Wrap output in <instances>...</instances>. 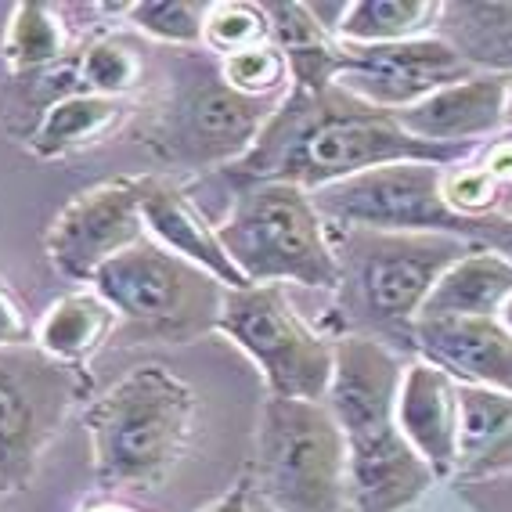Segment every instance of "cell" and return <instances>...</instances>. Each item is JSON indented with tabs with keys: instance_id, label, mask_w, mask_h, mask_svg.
<instances>
[{
	"instance_id": "26",
	"label": "cell",
	"mask_w": 512,
	"mask_h": 512,
	"mask_svg": "<svg viewBox=\"0 0 512 512\" xmlns=\"http://www.w3.org/2000/svg\"><path fill=\"white\" fill-rule=\"evenodd\" d=\"M145 80V55L130 37H94L76 55L80 94L101 98H130Z\"/></svg>"
},
{
	"instance_id": "3",
	"label": "cell",
	"mask_w": 512,
	"mask_h": 512,
	"mask_svg": "<svg viewBox=\"0 0 512 512\" xmlns=\"http://www.w3.org/2000/svg\"><path fill=\"white\" fill-rule=\"evenodd\" d=\"M94 480L109 494H152L174 476L195 433L192 386L163 365L130 368L83 408Z\"/></svg>"
},
{
	"instance_id": "13",
	"label": "cell",
	"mask_w": 512,
	"mask_h": 512,
	"mask_svg": "<svg viewBox=\"0 0 512 512\" xmlns=\"http://www.w3.org/2000/svg\"><path fill=\"white\" fill-rule=\"evenodd\" d=\"M343 44V40H339ZM476 69L444 37H419L404 44H343L336 87L372 109L404 112L437 94L440 87L473 76Z\"/></svg>"
},
{
	"instance_id": "8",
	"label": "cell",
	"mask_w": 512,
	"mask_h": 512,
	"mask_svg": "<svg viewBox=\"0 0 512 512\" xmlns=\"http://www.w3.org/2000/svg\"><path fill=\"white\" fill-rule=\"evenodd\" d=\"M444 166L390 163L311 195L325 228L390 231V235H451L512 260L509 220H466L448 210L440 192Z\"/></svg>"
},
{
	"instance_id": "5",
	"label": "cell",
	"mask_w": 512,
	"mask_h": 512,
	"mask_svg": "<svg viewBox=\"0 0 512 512\" xmlns=\"http://www.w3.org/2000/svg\"><path fill=\"white\" fill-rule=\"evenodd\" d=\"M278 101H253L235 94L220 76V58L174 51L166 94L145 130L152 156L177 170H228L256 145Z\"/></svg>"
},
{
	"instance_id": "11",
	"label": "cell",
	"mask_w": 512,
	"mask_h": 512,
	"mask_svg": "<svg viewBox=\"0 0 512 512\" xmlns=\"http://www.w3.org/2000/svg\"><path fill=\"white\" fill-rule=\"evenodd\" d=\"M87 368L37 347L0 350V494L26 491L65 419L91 397Z\"/></svg>"
},
{
	"instance_id": "19",
	"label": "cell",
	"mask_w": 512,
	"mask_h": 512,
	"mask_svg": "<svg viewBox=\"0 0 512 512\" xmlns=\"http://www.w3.org/2000/svg\"><path fill=\"white\" fill-rule=\"evenodd\" d=\"M462 426H458L455 480L484 484L512 473V394L462 386Z\"/></svg>"
},
{
	"instance_id": "21",
	"label": "cell",
	"mask_w": 512,
	"mask_h": 512,
	"mask_svg": "<svg viewBox=\"0 0 512 512\" xmlns=\"http://www.w3.org/2000/svg\"><path fill=\"white\" fill-rule=\"evenodd\" d=\"M264 11H267V22H271V44L289 62L293 87H307V91L332 87L339 76V65H343V44L314 15L311 4L275 0V4H264Z\"/></svg>"
},
{
	"instance_id": "36",
	"label": "cell",
	"mask_w": 512,
	"mask_h": 512,
	"mask_svg": "<svg viewBox=\"0 0 512 512\" xmlns=\"http://www.w3.org/2000/svg\"><path fill=\"white\" fill-rule=\"evenodd\" d=\"M249 512H278V509H271V505H264L260 498H253V491H249Z\"/></svg>"
},
{
	"instance_id": "14",
	"label": "cell",
	"mask_w": 512,
	"mask_h": 512,
	"mask_svg": "<svg viewBox=\"0 0 512 512\" xmlns=\"http://www.w3.org/2000/svg\"><path fill=\"white\" fill-rule=\"evenodd\" d=\"M408 354L444 368L462 386L512 394V332L498 318H419Z\"/></svg>"
},
{
	"instance_id": "1",
	"label": "cell",
	"mask_w": 512,
	"mask_h": 512,
	"mask_svg": "<svg viewBox=\"0 0 512 512\" xmlns=\"http://www.w3.org/2000/svg\"><path fill=\"white\" fill-rule=\"evenodd\" d=\"M473 148L426 145L397 123L394 112L372 109L343 87H289L267 116L256 145L235 166V192L246 184L282 181L307 195L390 163H462Z\"/></svg>"
},
{
	"instance_id": "23",
	"label": "cell",
	"mask_w": 512,
	"mask_h": 512,
	"mask_svg": "<svg viewBox=\"0 0 512 512\" xmlns=\"http://www.w3.org/2000/svg\"><path fill=\"white\" fill-rule=\"evenodd\" d=\"M0 58L11 69V76L40 80V76L55 73L58 65L73 58V37H69L62 11L44 0L15 4L4 40H0Z\"/></svg>"
},
{
	"instance_id": "24",
	"label": "cell",
	"mask_w": 512,
	"mask_h": 512,
	"mask_svg": "<svg viewBox=\"0 0 512 512\" xmlns=\"http://www.w3.org/2000/svg\"><path fill=\"white\" fill-rule=\"evenodd\" d=\"M437 37L476 73H512V4H444Z\"/></svg>"
},
{
	"instance_id": "10",
	"label": "cell",
	"mask_w": 512,
	"mask_h": 512,
	"mask_svg": "<svg viewBox=\"0 0 512 512\" xmlns=\"http://www.w3.org/2000/svg\"><path fill=\"white\" fill-rule=\"evenodd\" d=\"M217 332L260 368L271 397L325 401L336 368V339L296 311L285 285L228 289Z\"/></svg>"
},
{
	"instance_id": "15",
	"label": "cell",
	"mask_w": 512,
	"mask_h": 512,
	"mask_svg": "<svg viewBox=\"0 0 512 512\" xmlns=\"http://www.w3.org/2000/svg\"><path fill=\"white\" fill-rule=\"evenodd\" d=\"M394 116L426 145H484L505 130V73H473Z\"/></svg>"
},
{
	"instance_id": "2",
	"label": "cell",
	"mask_w": 512,
	"mask_h": 512,
	"mask_svg": "<svg viewBox=\"0 0 512 512\" xmlns=\"http://www.w3.org/2000/svg\"><path fill=\"white\" fill-rule=\"evenodd\" d=\"M404 365V350L390 343L368 336L336 339V368L325 404L347 440L354 512H408L440 480L397 426Z\"/></svg>"
},
{
	"instance_id": "35",
	"label": "cell",
	"mask_w": 512,
	"mask_h": 512,
	"mask_svg": "<svg viewBox=\"0 0 512 512\" xmlns=\"http://www.w3.org/2000/svg\"><path fill=\"white\" fill-rule=\"evenodd\" d=\"M498 321H502L505 329L512 332V296H509V300H505V307H502V314H498Z\"/></svg>"
},
{
	"instance_id": "7",
	"label": "cell",
	"mask_w": 512,
	"mask_h": 512,
	"mask_svg": "<svg viewBox=\"0 0 512 512\" xmlns=\"http://www.w3.org/2000/svg\"><path fill=\"white\" fill-rule=\"evenodd\" d=\"M249 491L278 512L350 509L347 440L329 404L264 397Z\"/></svg>"
},
{
	"instance_id": "34",
	"label": "cell",
	"mask_w": 512,
	"mask_h": 512,
	"mask_svg": "<svg viewBox=\"0 0 512 512\" xmlns=\"http://www.w3.org/2000/svg\"><path fill=\"white\" fill-rule=\"evenodd\" d=\"M505 130H512V73H505Z\"/></svg>"
},
{
	"instance_id": "16",
	"label": "cell",
	"mask_w": 512,
	"mask_h": 512,
	"mask_svg": "<svg viewBox=\"0 0 512 512\" xmlns=\"http://www.w3.org/2000/svg\"><path fill=\"white\" fill-rule=\"evenodd\" d=\"M462 383L451 379L444 368L408 357L397 394V426L415 455L448 480L458 458V426H462Z\"/></svg>"
},
{
	"instance_id": "22",
	"label": "cell",
	"mask_w": 512,
	"mask_h": 512,
	"mask_svg": "<svg viewBox=\"0 0 512 512\" xmlns=\"http://www.w3.org/2000/svg\"><path fill=\"white\" fill-rule=\"evenodd\" d=\"M119 332V314L94 285H83L65 293L47 307V314L37 321V343L47 357L65 361V365L87 368L91 357Z\"/></svg>"
},
{
	"instance_id": "32",
	"label": "cell",
	"mask_w": 512,
	"mask_h": 512,
	"mask_svg": "<svg viewBox=\"0 0 512 512\" xmlns=\"http://www.w3.org/2000/svg\"><path fill=\"white\" fill-rule=\"evenodd\" d=\"M199 512H249V480L235 484L224 498H217V502L206 505V509H199Z\"/></svg>"
},
{
	"instance_id": "29",
	"label": "cell",
	"mask_w": 512,
	"mask_h": 512,
	"mask_svg": "<svg viewBox=\"0 0 512 512\" xmlns=\"http://www.w3.org/2000/svg\"><path fill=\"white\" fill-rule=\"evenodd\" d=\"M220 76H224L231 91L253 101H282L289 94V87H293L289 62L271 40L260 47H249V51H238V55L220 58Z\"/></svg>"
},
{
	"instance_id": "27",
	"label": "cell",
	"mask_w": 512,
	"mask_h": 512,
	"mask_svg": "<svg viewBox=\"0 0 512 512\" xmlns=\"http://www.w3.org/2000/svg\"><path fill=\"white\" fill-rule=\"evenodd\" d=\"M206 8L210 4H195V0H138V4H127L123 15L141 37L174 51H195L202 47Z\"/></svg>"
},
{
	"instance_id": "33",
	"label": "cell",
	"mask_w": 512,
	"mask_h": 512,
	"mask_svg": "<svg viewBox=\"0 0 512 512\" xmlns=\"http://www.w3.org/2000/svg\"><path fill=\"white\" fill-rule=\"evenodd\" d=\"M76 512H141V509H138V505H130L127 498H119V494H112V498H98V502L80 505Z\"/></svg>"
},
{
	"instance_id": "31",
	"label": "cell",
	"mask_w": 512,
	"mask_h": 512,
	"mask_svg": "<svg viewBox=\"0 0 512 512\" xmlns=\"http://www.w3.org/2000/svg\"><path fill=\"white\" fill-rule=\"evenodd\" d=\"M33 343H37V325L29 321L19 296L0 282V350L33 347Z\"/></svg>"
},
{
	"instance_id": "4",
	"label": "cell",
	"mask_w": 512,
	"mask_h": 512,
	"mask_svg": "<svg viewBox=\"0 0 512 512\" xmlns=\"http://www.w3.org/2000/svg\"><path fill=\"white\" fill-rule=\"evenodd\" d=\"M339 260L336 329L332 339L368 336L408 350L422 303L469 242L451 235H390V231L329 228Z\"/></svg>"
},
{
	"instance_id": "30",
	"label": "cell",
	"mask_w": 512,
	"mask_h": 512,
	"mask_svg": "<svg viewBox=\"0 0 512 512\" xmlns=\"http://www.w3.org/2000/svg\"><path fill=\"white\" fill-rule=\"evenodd\" d=\"M469 159L494 184V217L512 224V130H502L491 141L476 145Z\"/></svg>"
},
{
	"instance_id": "25",
	"label": "cell",
	"mask_w": 512,
	"mask_h": 512,
	"mask_svg": "<svg viewBox=\"0 0 512 512\" xmlns=\"http://www.w3.org/2000/svg\"><path fill=\"white\" fill-rule=\"evenodd\" d=\"M440 0H354L343 4L336 37L343 44H404L433 37L440 26Z\"/></svg>"
},
{
	"instance_id": "9",
	"label": "cell",
	"mask_w": 512,
	"mask_h": 512,
	"mask_svg": "<svg viewBox=\"0 0 512 512\" xmlns=\"http://www.w3.org/2000/svg\"><path fill=\"white\" fill-rule=\"evenodd\" d=\"M116 307L119 329L127 325L141 343H192L217 332L228 289L202 267L188 264L152 238L119 253L94 278Z\"/></svg>"
},
{
	"instance_id": "20",
	"label": "cell",
	"mask_w": 512,
	"mask_h": 512,
	"mask_svg": "<svg viewBox=\"0 0 512 512\" xmlns=\"http://www.w3.org/2000/svg\"><path fill=\"white\" fill-rule=\"evenodd\" d=\"M509 296L512 260L494 249L473 246L440 275L433 293L422 303L419 318H498Z\"/></svg>"
},
{
	"instance_id": "12",
	"label": "cell",
	"mask_w": 512,
	"mask_h": 512,
	"mask_svg": "<svg viewBox=\"0 0 512 512\" xmlns=\"http://www.w3.org/2000/svg\"><path fill=\"white\" fill-rule=\"evenodd\" d=\"M141 238H148L141 220V177H112L65 202L47 228L44 249L47 264L83 289L94 285L101 267L134 249Z\"/></svg>"
},
{
	"instance_id": "28",
	"label": "cell",
	"mask_w": 512,
	"mask_h": 512,
	"mask_svg": "<svg viewBox=\"0 0 512 512\" xmlns=\"http://www.w3.org/2000/svg\"><path fill=\"white\" fill-rule=\"evenodd\" d=\"M271 40V22H267L264 4L249 0H220L206 8L202 22V51L213 58H228L249 47H260Z\"/></svg>"
},
{
	"instance_id": "17",
	"label": "cell",
	"mask_w": 512,
	"mask_h": 512,
	"mask_svg": "<svg viewBox=\"0 0 512 512\" xmlns=\"http://www.w3.org/2000/svg\"><path fill=\"white\" fill-rule=\"evenodd\" d=\"M141 220H145V235L152 242H159L188 264L210 271L224 289H246L249 285L220 246L217 224L206 220L202 206L181 184L156 174L141 177Z\"/></svg>"
},
{
	"instance_id": "6",
	"label": "cell",
	"mask_w": 512,
	"mask_h": 512,
	"mask_svg": "<svg viewBox=\"0 0 512 512\" xmlns=\"http://www.w3.org/2000/svg\"><path fill=\"white\" fill-rule=\"evenodd\" d=\"M217 238L249 285L339 289V260L311 195L296 184H246L217 224Z\"/></svg>"
},
{
	"instance_id": "18",
	"label": "cell",
	"mask_w": 512,
	"mask_h": 512,
	"mask_svg": "<svg viewBox=\"0 0 512 512\" xmlns=\"http://www.w3.org/2000/svg\"><path fill=\"white\" fill-rule=\"evenodd\" d=\"M134 116L130 98H101V94H69L51 101L40 112V123L29 134V156L40 163L69 159L83 148H94L101 141L116 138Z\"/></svg>"
}]
</instances>
